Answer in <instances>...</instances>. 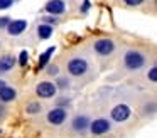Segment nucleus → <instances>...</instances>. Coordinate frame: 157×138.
Returning a JSON list of instances; mask_svg holds the SVG:
<instances>
[{
  "label": "nucleus",
  "mask_w": 157,
  "mask_h": 138,
  "mask_svg": "<svg viewBox=\"0 0 157 138\" xmlns=\"http://www.w3.org/2000/svg\"><path fill=\"white\" fill-rule=\"evenodd\" d=\"M42 19V24H46V25H51L52 24H58V19H54V17H41Z\"/></svg>",
  "instance_id": "19"
},
{
  "label": "nucleus",
  "mask_w": 157,
  "mask_h": 138,
  "mask_svg": "<svg viewBox=\"0 0 157 138\" xmlns=\"http://www.w3.org/2000/svg\"><path fill=\"white\" fill-rule=\"evenodd\" d=\"M88 130L91 131L93 135H105V133H108V131L112 130V123H110L108 120H105V118H98V120L90 121Z\"/></svg>",
  "instance_id": "5"
},
{
  "label": "nucleus",
  "mask_w": 157,
  "mask_h": 138,
  "mask_svg": "<svg viewBox=\"0 0 157 138\" xmlns=\"http://www.w3.org/2000/svg\"><path fill=\"white\" fill-rule=\"evenodd\" d=\"M123 64H125L127 69L130 71H137L140 67H144L145 64V54H142L140 50H127V54L123 56Z\"/></svg>",
  "instance_id": "1"
},
{
  "label": "nucleus",
  "mask_w": 157,
  "mask_h": 138,
  "mask_svg": "<svg viewBox=\"0 0 157 138\" xmlns=\"http://www.w3.org/2000/svg\"><path fill=\"white\" fill-rule=\"evenodd\" d=\"M5 116V110H4V106H0V118H4Z\"/></svg>",
  "instance_id": "26"
},
{
  "label": "nucleus",
  "mask_w": 157,
  "mask_h": 138,
  "mask_svg": "<svg viewBox=\"0 0 157 138\" xmlns=\"http://www.w3.org/2000/svg\"><path fill=\"white\" fill-rule=\"evenodd\" d=\"M56 84V88H68L69 86V81L68 79H64V77H59V79H58V83H54Z\"/></svg>",
  "instance_id": "20"
},
{
  "label": "nucleus",
  "mask_w": 157,
  "mask_h": 138,
  "mask_svg": "<svg viewBox=\"0 0 157 138\" xmlns=\"http://www.w3.org/2000/svg\"><path fill=\"white\" fill-rule=\"evenodd\" d=\"M147 77H149L152 83H155V81H157V67H155V66L150 67V71H149V74H147Z\"/></svg>",
  "instance_id": "17"
},
{
  "label": "nucleus",
  "mask_w": 157,
  "mask_h": 138,
  "mask_svg": "<svg viewBox=\"0 0 157 138\" xmlns=\"http://www.w3.org/2000/svg\"><path fill=\"white\" fill-rule=\"evenodd\" d=\"M123 2H125L127 5H130V7H137V5H140L144 0H123Z\"/></svg>",
  "instance_id": "23"
},
{
  "label": "nucleus",
  "mask_w": 157,
  "mask_h": 138,
  "mask_svg": "<svg viewBox=\"0 0 157 138\" xmlns=\"http://www.w3.org/2000/svg\"><path fill=\"white\" fill-rule=\"evenodd\" d=\"M54 50H56V46H51L48 50H44V52L39 56V69H44V67L48 66V62H49V59H51V56L54 54Z\"/></svg>",
  "instance_id": "13"
},
{
  "label": "nucleus",
  "mask_w": 157,
  "mask_h": 138,
  "mask_svg": "<svg viewBox=\"0 0 157 138\" xmlns=\"http://www.w3.org/2000/svg\"><path fill=\"white\" fill-rule=\"evenodd\" d=\"M48 74H49V76H58V74H59V67L56 66V64L48 66Z\"/></svg>",
  "instance_id": "18"
},
{
  "label": "nucleus",
  "mask_w": 157,
  "mask_h": 138,
  "mask_svg": "<svg viewBox=\"0 0 157 138\" xmlns=\"http://www.w3.org/2000/svg\"><path fill=\"white\" fill-rule=\"evenodd\" d=\"M56 91H58V88H56V84L51 83V81H42V83H39L37 88H36L37 96L42 98V99H49V98H52L56 94Z\"/></svg>",
  "instance_id": "4"
},
{
  "label": "nucleus",
  "mask_w": 157,
  "mask_h": 138,
  "mask_svg": "<svg viewBox=\"0 0 157 138\" xmlns=\"http://www.w3.org/2000/svg\"><path fill=\"white\" fill-rule=\"evenodd\" d=\"M15 64V57L14 56H4L0 57V74L7 73V71H10L12 67H14Z\"/></svg>",
  "instance_id": "12"
},
{
  "label": "nucleus",
  "mask_w": 157,
  "mask_h": 138,
  "mask_svg": "<svg viewBox=\"0 0 157 138\" xmlns=\"http://www.w3.org/2000/svg\"><path fill=\"white\" fill-rule=\"evenodd\" d=\"M71 128L76 133H85L90 128V118L86 116V114H78V116H75L71 121Z\"/></svg>",
  "instance_id": "8"
},
{
  "label": "nucleus",
  "mask_w": 157,
  "mask_h": 138,
  "mask_svg": "<svg viewBox=\"0 0 157 138\" xmlns=\"http://www.w3.org/2000/svg\"><path fill=\"white\" fill-rule=\"evenodd\" d=\"M95 50L100 54V56H108L115 50V42L112 39H98L95 44H93Z\"/></svg>",
  "instance_id": "7"
},
{
  "label": "nucleus",
  "mask_w": 157,
  "mask_h": 138,
  "mask_svg": "<svg viewBox=\"0 0 157 138\" xmlns=\"http://www.w3.org/2000/svg\"><path fill=\"white\" fill-rule=\"evenodd\" d=\"M5 86V83H4V81H0V88H4Z\"/></svg>",
  "instance_id": "27"
},
{
  "label": "nucleus",
  "mask_w": 157,
  "mask_h": 138,
  "mask_svg": "<svg viewBox=\"0 0 157 138\" xmlns=\"http://www.w3.org/2000/svg\"><path fill=\"white\" fill-rule=\"evenodd\" d=\"M10 24V17H0V29H4Z\"/></svg>",
  "instance_id": "21"
},
{
  "label": "nucleus",
  "mask_w": 157,
  "mask_h": 138,
  "mask_svg": "<svg viewBox=\"0 0 157 138\" xmlns=\"http://www.w3.org/2000/svg\"><path fill=\"white\" fill-rule=\"evenodd\" d=\"M90 5H91V3H90V0H85V2H83V12H86V10L90 9Z\"/></svg>",
  "instance_id": "25"
},
{
  "label": "nucleus",
  "mask_w": 157,
  "mask_h": 138,
  "mask_svg": "<svg viewBox=\"0 0 157 138\" xmlns=\"http://www.w3.org/2000/svg\"><path fill=\"white\" fill-rule=\"evenodd\" d=\"M66 118H68V111L64 110V108H52V110H49L48 113V121L51 125H54V126H58V125H63L66 121Z\"/></svg>",
  "instance_id": "6"
},
{
  "label": "nucleus",
  "mask_w": 157,
  "mask_h": 138,
  "mask_svg": "<svg viewBox=\"0 0 157 138\" xmlns=\"http://www.w3.org/2000/svg\"><path fill=\"white\" fill-rule=\"evenodd\" d=\"M88 71V61L85 57H73L68 62V73L71 76H83Z\"/></svg>",
  "instance_id": "2"
},
{
  "label": "nucleus",
  "mask_w": 157,
  "mask_h": 138,
  "mask_svg": "<svg viewBox=\"0 0 157 138\" xmlns=\"http://www.w3.org/2000/svg\"><path fill=\"white\" fill-rule=\"evenodd\" d=\"M25 113H29V114H37V113H41V103H36V101L29 103L27 106H25Z\"/></svg>",
  "instance_id": "15"
},
{
  "label": "nucleus",
  "mask_w": 157,
  "mask_h": 138,
  "mask_svg": "<svg viewBox=\"0 0 157 138\" xmlns=\"http://www.w3.org/2000/svg\"><path fill=\"white\" fill-rule=\"evenodd\" d=\"M25 29H27V20H24V19L10 20V24L7 25V32L10 35H21Z\"/></svg>",
  "instance_id": "9"
},
{
  "label": "nucleus",
  "mask_w": 157,
  "mask_h": 138,
  "mask_svg": "<svg viewBox=\"0 0 157 138\" xmlns=\"http://www.w3.org/2000/svg\"><path fill=\"white\" fill-rule=\"evenodd\" d=\"M14 3V0H0V9H9Z\"/></svg>",
  "instance_id": "22"
},
{
  "label": "nucleus",
  "mask_w": 157,
  "mask_h": 138,
  "mask_svg": "<svg viewBox=\"0 0 157 138\" xmlns=\"http://www.w3.org/2000/svg\"><path fill=\"white\" fill-rule=\"evenodd\" d=\"M64 10H66V5H64L63 0H49V2L46 3V12H49L52 17L64 13Z\"/></svg>",
  "instance_id": "10"
},
{
  "label": "nucleus",
  "mask_w": 157,
  "mask_h": 138,
  "mask_svg": "<svg viewBox=\"0 0 157 138\" xmlns=\"http://www.w3.org/2000/svg\"><path fill=\"white\" fill-rule=\"evenodd\" d=\"M37 35H39V39H49L52 35V27L46 25V24H41L37 27Z\"/></svg>",
  "instance_id": "14"
},
{
  "label": "nucleus",
  "mask_w": 157,
  "mask_h": 138,
  "mask_svg": "<svg viewBox=\"0 0 157 138\" xmlns=\"http://www.w3.org/2000/svg\"><path fill=\"white\" fill-rule=\"evenodd\" d=\"M130 114H132L130 106H127V104H123V103L113 106L112 111H110V118H112L113 121H117V123H123V121H127L130 118Z\"/></svg>",
  "instance_id": "3"
},
{
  "label": "nucleus",
  "mask_w": 157,
  "mask_h": 138,
  "mask_svg": "<svg viewBox=\"0 0 157 138\" xmlns=\"http://www.w3.org/2000/svg\"><path fill=\"white\" fill-rule=\"evenodd\" d=\"M27 62H29V52L27 50H22L21 56H19V64L21 66H27Z\"/></svg>",
  "instance_id": "16"
},
{
  "label": "nucleus",
  "mask_w": 157,
  "mask_h": 138,
  "mask_svg": "<svg viewBox=\"0 0 157 138\" xmlns=\"http://www.w3.org/2000/svg\"><path fill=\"white\" fill-rule=\"evenodd\" d=\"M15 98H17V91L14 88L7 86V84L4 88H0V103H10Z\"/></svg>",
  "instance_id": "11"
},
{
  "label": "nucleus",
  "mask_w": 157,
  "mask_h": 138,
  "mask_svg": "<svg viewBox=\"0 0 157 138\" xmlns=\"http://www.w3.org/2000/svg\"><path fill=\"white\" fill-rule=\"evenodd\" d=\"M64 104H69V98H59V101H58V108H63Z\"/></svg>",
  "instance_id": "24"
}]
</instances>
